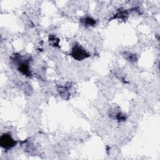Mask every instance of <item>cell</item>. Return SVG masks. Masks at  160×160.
I'll use <instances>...</instances> for the list:
<instances>
[{
    "label": "cell",
    "mask_w": 160,
    "mask_h": 160,
    "mask_svg": "<svg viewBox=\"0 0 160 160\" xmlns=\"http://www.w3.org/2000/svg\"><path fill=\"white\" fill-rule=\"evenodd\" d=\"M16 142L8 134H4L1 136L0 139L1 146L4 149H9L12 148Z\"/></svg>",
    "instance_id": "6da1fadb"
},
{
    "label": "cell",
    "mask_w": 160,
    "mask_h": 160,
    "mask_svg": "<svg viewBox=\"0 0 160 160\" xmlns=\"http://www.w3.org/2000/svg\"><path fill=\"white\" fill-rule=\"evenodd\" d=\"M72 56L78 60L83 59L89 56L86 51L79 46H75L72 51Z\"/></svg>",
    "instance_id": "7a4b0ae2"
},
{
    "label": "cell",
    "mask_w": 160,
    "mask_h": 160,
    "mask_svg": "<svg viewBox=\"0 0 160 160\" xmlns=\"http://www.w3.org/2000/svg\"><path fill=\"white\" fill-rule=\"evenodd\" d=\"M19 70L23 74L28 75L29 74V67L27 63L26 62H22L19 65Z\"/></svg>",
    "instance_id": "3957f363"
},
{
    "label": "cell",
    "mask_w": 160,
    "mask_h": 160,
    "mask_svg": "<svg viewBox=\"0 0 160 160\" xmlns=\"http://www.w3.org/2000/svg\"><path fill=\"white\" fill-rule=\"evenodd\" d=\"M85 21H86V22L88 25H92V24H94L95 23V21L93 19H92L91 18H86Z\"/></svg>",
    "instance_id": "277c9868"
}]
</instances>
